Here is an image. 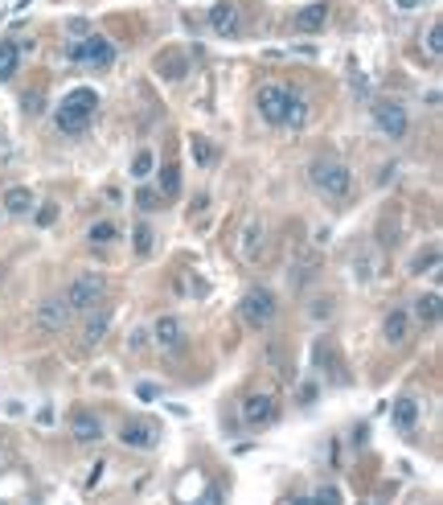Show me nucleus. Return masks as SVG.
Instances as JSON below:
<instances>
[{"mask_svg":"<svg viewBox=\"0 0 443 505\" xmlns=\"http://www.w3.org/2000/svg\"><path fill=\"white\" fill-rule=\"evenodd\" d=\"M382 333H386V341H390V345L406 341V333H411V316L402 313V308H394V313L382 320Z\"/></svg>","mask_w":443,"mask_h":505,"instance_id":"18","label":"nucleus"},{"mask_svg":"<svg viewBox=\"0 0 443 505\" xmlns=\"http://www.w3.org/2000/svg\"><path fill=\"white\" fill-rule=\"evenodd\" d=\"M33 201H37V197H33L29 189H21V185L4 193V210H8V214H17V218H21V214H29V210H33Z\"/></svg>","mask_w":443,"mask_h":505,"instance_id":"21","label":"nucleus"},{"mask_svg":"<svg viewBox=\"0 0 443 505\" xmlns=\"http://www.w3.org/2000/svg\"><path fill=\"white\" fill-rule=\"evenodd\" d=\"M308 181L325 197H349V189H353V177L341 161H312L308 165Z\"/></svg>","mask_w":443,"mask_h":505,"instance_id":"3","label":"nucleus"},{"mask_svg":"<svg viewBox=\"0 0 443 505\" xmlns=\"http://www.w3.org/2000/svg\"><path fill=\"white\" fill-rule=\"evenodd\" d=\"M275 415H280L275 399H271V394H263V390H255V394H247V399H242V419H247V428H267Z\"/></svg>","mask_w":443,"mask_h":505,"instance_id":"9","label":"nucleus"},{"mask_svg":"<svg viewBox=\"0 0 443 505\" xmlns=\"http://www.w3.org/2000/svg\"><path fill=\"white\" fill-rule=\"evenodd\" d=\"M107 325H111V316L107 313H94L87 325H82V341L87 345H94V341H103V333H107Z\"/></svg>","mask_w":443,"mask_h":505,"instance_id":"23","label":"nucleus"},{"mask_svg":"<svg viewBox=\"0 0 443 505\" xmlns=\"http://www.w3.org/2000/svg\"><path fill=\"white\" fill-rule=\"evenodd\" d=\"M197 505H222V489H218V485H210V489L201 493V501H197Z\"/></svg>","mask_w":443,"mask_h":505,"instance_id":"35","label":"nucleus"},{"mask_svg":"<svg viewBox=\"0 0 443 505\" xmlns=\"http://www.w3.org/2000/svg\"><path fill=\"white\" fill-rule=\"evenodd\" d=\"M312 505H341V493H337V489H316Z\"/></svg>","mask_w":443,"mask_h":505,"instance_id":"33","label":"nucleus"},{"mask_svg":"<svg viewBox=\"0 0 443 505\" xmlns=\"http://www.w3.org/2000/svg\"><path fill=\"white\" fill-rule=\"evenodd\" d=\"M136 394H140L144 403H152V399H161V386H152V382H140V386H136Z\"/></svg>","mask_w":443,"mask_h":505,"instance_id":"34","label":"nucleus"},{"mask_svg":"<svg viewBox=\"0 0 443 505\" xmlns=\"http://www.w3.org/2000/svg\"><path fill=\"white\" fill-rule=\"evenodd\" d=\"M394 428H402V432H411L415 423H419V399L415 394H398L394 399Z\"/></svg>","mask_w":443,"mask_h":505,"instance_id":"14","label":"nucleus"},{"mask_svg":"<svg viewBox=\"0 0 443 505\" xmlns=\"http://www.w3.org/2000/svg\"><path fill=\"white\" fill-rule=\"evenodd\" d=\"M373 123H378V132H382V136H390V140H402V136H406V127H411L406 107L394 103V99H378V103H373Z\"/></svg>","mask_w":443,"mask_h":505,"instance_id":"6","label":"nucleus"},{"mask_svg":"<svg viewBox=\"0 0 443 505\" xmlns=\"http://www.w3.org/2000/svg\"><path fill=\"white\" fill-rule=\"evenodd\" d=\"M152 341H156L161 349H177V345L185 341V325H181L177 316H161V320L152 325Z\"/></svg>","mask_w":443,"mask_h":505,"instance_id":"12","label":"nucleus"},{"mask_svg":"<svg viewBox=\"0 0 443 505\" xmlns=\"http://www.w3.org/2000/svg\"><path fill=\"white\" fill-rule=\"evenodd\" d=\"M156 70L164 78H185V54L181 49H164L161 58H156Z\"/></svg>","mask_w":443,"mask_h":505,"instance_id":"19","label":"nucleus"},{"mask_svg":"<svg viewBox=\"0 0 443 505\" xmlns=\"http://www.w3.org/2000/svg\"><path fill=\"white\" fill-rule=\"evenodd\" d=\"M238 316H242L247 329H267L275 320V296L267 288H251L242 296V304H238Z\"/></svg>","mask_w":443,"mask_h":505,"instance_id":"4","label":"nucleus"},{"mask_svg":"<svg viewBox=\"0 0 443 505\" xmlns=\"http://www.w3.org/2000/svg\"><path fill=\"white\" fill-rule=\"evenodd\" d=\"M116 239H119L116 222H107V218H103V222H94V226H91V242H116Z\"/></svg>","mask_w":443,"mask_h":505,"instance_id":"27","label":"nucleus"},{"mask_svg":"<svg viewBox=\"0 0 443 505\" xmlns=\"http://www.w3.org/2000/svg\"><path fill=\"white\" fill-rule=\"evenodd\" d=\"M94 107H99V95H94L91 87H74L70 95L62 99V107H58V132H66V136H78V132H87V123L94 120Z\"/></svg>","mask_w":443,"mask_h":505,"instance_id":"1","label":"nucleus"},{"mask_svg":"<svg viewBox=\"0 0 443 505\" xmlns=\"http://www.w3.org/2000/svg\"><path fill=\"white\" fill-rule=\"evenodd\" d=\"M287 111H292V91L287 87H258V116L267 123H283L287 120Z\"/></svg>","mask_w":443,"mask_h":505,"instance_id":"7","label":"nucleus"},{"mask_svg":"<svg viewBox=\"0 0 443 505\" xmlns=\"http://www.w3.org/2000/svg\"><path fill=\"white\" fill-rule=\"evenodd\" d=\"M304 120H308V107H304L300 95H292V111H287V120L283 123H292V132H296V127H304Z\"/></svg>","mask_w":443,"mask_h":505,"instance_id":"29","label":"nucleus"},{"mask_svg":"<svg viewBox=\"0 0 443 505\" xmlns=\"http://www.w3.org/2000/svg\"><path fill=\"white\" fill-rule=\"evenodd\" d=\"M54 214H58V210H54V206H46V210L37 214V226H49V222H54Z\"/></svg>","mask_w":443,"mask_h":505,"instance_id":"36","label":"nucleus"},{"mask_svg":"<svg viewBox=\"0 0 443 505\" xmlns=\"http://www.w3.org/2000/svg\"><path fill=\"white\" fill-rule=\"evenodd\" d=\"M210 25H213V33L234 37V33H238V4H234V0H218L210 8Z\"/></svg>","mask_w":443,"mask_h":505,"instance_id":"11","label":"nucleus"},{"mask_svg":"<svg viewBox=\"0 0 443 505\" xmlns=\"http://www.w3.org/2000/svg\"><path fill=\"white\" fill-rule=\"evenodd\" d=\"M21 42H0V82H8L13 74L21 70Z\"/></svg>","mask_w":443,"mask_h":505,"instance_id":"16","label":"nucleus"},{"mask_svg":"<svg viewBox=\"0 0 443 505\" xmlns=\"http://www.w3.org/2000/svg\"><path fill=\"white\" fill-rule=\"evenodd\" d=\"M258 247H263V222H247L242 226V259H255Z\"/></svg>","mask_w":443,"mask_h":505,"instance_id":"22","label":"nucleus"},{"mask_svg":"<svg viewBox=\"0 0 443 505\" xmlns=\"http://www.w3.org/2000/svg\"><path fill=\"white\" fill-rule=\"evenodd\" d=\"M156 435L161 432H156L148 419H127V423L119 428V444H127V448H152Z\"/></svg>","mask_w":443,"mask_h":505,"instance_id":"10","label":"nucleus"},{"mask_svg":"<svg viewBox=\"0 0 443 505\" xmlns=\"http://www.w3.org/2000/svg\"><path fill=\"white\" fill-rule=\"evenodd\" d=\"M152 165H156V156L144 148V152H136V161H132V177H148L152 173Z\"/></svg>","mask_w":443,"mask_h":505,"instance_id":"30","label":"nucleus"},{"mask_svg":"<svg viewBox=\"0 0 443 505\" xmlns=\"http://www.w3.org/2000/svg\"><path fill=\"white\" fill-rule=\"evenodd\" d=\"M415 313H419L423 325H439V292H423L415 300Z\"/></svg>","mask_w":443,"mask_h":505,"instance_id":"20","label":"nucleus"},{"mask_svg":"<svg viewBox=\"0 0 443 505\" xmlns=\"http://www.w3.org/2000/svg\"><path fill=\"white\" fill-rule=\"evenodd\" d=\"M103 292H107V280L94 275V271H87V275H78L70 288H66V304H70V313H91L94 304L103 300Z\"/></svg>","mask_w":443,"mask_h":505,"instance_id":"5","label":"nucleus"},{"mask_svg":"<svg viewBox=\"0 0 443 505\" xmlns=\"http://www.w3.org/2000/svg\"><path fill=\"white\" fill-rule=\"evenodd\" d=\"M427 49H431V58H439V54H443V29H439V25L427 33Z\"/></svg>","mask_w":443,"mask_h":505,"instance_id":"32","label":"nucleus"},{"mask_svg":"<svg viewBox=\"0 0 443 505\" xmlns=\"http://www.w3.org/2000/svg\"><path fill=\"white\" fill-rule=\"evenodd\" d=\"M177 193H181V168L164 165L161 168V197H177Z\"/></svg>","mask_w":443,"mask_h":505,"instance_id":"24","label":"nucleus"},{"mask_svg":"<svg viewBox=\"0 0 443 505\" xmlns=\"http://www.w3.org/2000/svg\"><path fill=\"white\" fill-rule=\"evenodd\" d=\"M66 58L78 62V66H94V70H107L116 62V46L103 37V33H82L66 46Z\"/></svg>","mask_w":443,"mask_h":505,"instance_id":"2","label":"nucleus"},{"mask_svg":"<svg viewBox=\"0 0 443 505\" xmlns=\"http://www.w3.org/2000/svg\"><path fill=\"white\" fill-rule=\"evenodd\" d=\"M177 292H181V296H193V292L201 296V292H206V284H201V280H193L189 271H177Z\"/></svg>","mask_w":443,"mask_h":505,"instance_id":"28","label":"nucleus"},{"mask_svg":"<svg viewBox=\"0 0 443 505\" xmlns=\"http://www.w3.org/2000/svg\"><path fill=\"white\" fill-rule=\"evenodd\" d=\"M132 242H136V255H140V259H148V255H152V226H148V222H140V226L132 230Z\"/></svg>","mask_w":443,"mask_h":505,"instance_id":"25","label":"nucleus"},{"mask_svg":"<svg viewBox=\"0 0 443 505\" xmlns=\"http://www.w3.org/2000/svg\"><path fill=\"white\" fill-rule=\"evenodd\" d=\"M144 345H148V333H144V329L140 333H132V349H144Z\"/></svg>","mask_w":443,"mask_h":505,"instance_id":"37","label":"nucleus"},{"mask_svg":"<svg viewBox=\"0 0 443 505\" xmlns=\"http://www.w3.org/2000/svg\"><path fill=\"white\" fill-rule=\"evenodd\" d=\"M189 152H193V165L197 168H213L218 165V156H222L218 144H210L206 136H189Z\"/></svg>","mask_w":443,"mask_h":505,"instance_id":"17","label":"nucleus"},{"mask_svg":"<svg viewBox=\"0 0 443 505\" xmlns=\"http://www.w3.org/2000/svg\"><path fill=\"white\" fill-rule=\"evenodd\" d=\"M66 325H70V304H66V296H46V300L37 304V329L58 333V329H66Z\"/></svg>","mask_w":443,"mask_h":505,"instance_id":"8","label":"nucleus"},{"mask_svg":"<svg viewBox=\"0 0 443 505\" xmlns=\"http://www.w3.org/2000/svg\"><path fill=\"white\" fill-rule=\"evenodd\" d=\"M435 263H439V247H427V251H419V255H415L411 271H415V275H419V271H435Z\"/></svg>","mask_w":443,"mask_h":505,"instance_id":"26","label":"nucleus"},{"mask_svg":"<svg viewBox=\"0 0 443 505\" xmlns=\"http://www.w3.org/2000/svg\"><path fill=\"white\" fill-rule=\"evenodd\" d=\"M136 201H140V210H156V206H161V193L156 189H140L136 193Z\"/></svg>","mask_w":443,"mask_h":505,"instance_id":"31","label":"nucleus"},{"mask_svg":"<svg viewBox=\"0 0 443 505\" xmlns=\"http://www.w3.org/2000/svg\"><path fill=\"white\" fill-rule=\"evenodd\" d=\"M325 21H328V4L325 0L304 4L300 13H296V33H316V29H325Z\"/></svg>","mask_w":443,"mask_h":505,"instance_id":"13","label":"nucleus"},{"mask_svg":"<svg viewBox=\"0 0 443 505\" xmlns=\"http://www.w3.org/2000/svg\"><path fill=\"white\" fill-rule=\"evenodd\" d=\"M70 432H74V439H82V444L99 439V435H103V428H99V415H91V411H78V415L70 419Z\"/></svg>","mask_w":443,"mask_h":505,"instance_id":"15","label":"nucleus"}]
</instances>
